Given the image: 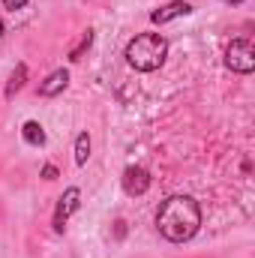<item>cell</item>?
<instances>
[{"instance_id": "cell-9", "label": "cell", "mask_w": 255, "mask_h": 258, "mask_svg": "<svg viewBox=\"0 0 255 258\" xmlns=\"http://www.w3.org/2000/svg\"><path fill=\"white\" fill-rule=\"evenodd\" d=\"M24 78H27V63H18L15 72H12V78H9V84H6V96H15L24 87Z\"/></svg>"}, {"instance_id": "cell-6", "label": "cell", "mask_w": 255, "mask_h": 258, "mask_svg": "<svg viewBox=\"0 0 255 258\" xmlns=\"http://www.w3.org/2000/svg\"><path fill=\"white\" fill-rule=\"evenodd\" d=\"M189 12H192V6L186 3V0H174V3H168V6L150 12V21H153V24H165V21L180 18V15H189Z\"/></svg>"}, {"instance_id": "cell-5", "label": "cell", "mask_w": 255, "mask_h": 258, "mask_svg": "<svg viewBox=\"0 0 255 258\" xmlns=\"http://www.w3.org/2000/svg\"><path fill=\"white\" fill-rule=\"evenodd\" d=\"M150 186V174L141 165H129L123 171V192L126 195H144Z\"/></svg>"}, {"instance_id": "cell-2", "label": "cell", "mask_w": 255, "mask_h": 258, "mask_svg": "<svg viewBox=\"0 0 255 258\" xmlns=\"http://www.w3.org/2000/svg\"><path fill=\"white\" fill-rule=\"evenodd\" d=\"M165 54H168V42L159 33H138L126 45V60L138 72L159 69V66L165 63Z\"/></svg>"}, {"instance_id": "cell-7", "label": "cell", "mask_w": 255, "mask_h": 258, "mask_svg": "<svg viewBox=\"0 0 255 258\" xmlns=\"http://www.w3.org/2000/svg\"><path fill=\"white\" fill-rule=\"evenodd\" d=\"M66 84H69V72H66V69H54V72L39 84V96H57Z\"/></svg>"}, {"instance_id": "cell-3", "label": "cell", "mask_w": 255, "mask_h": 258, "mask_svg": "<svg viewBox=\"0 0 255 258\" xmlns=\"http://www.w3.org/2000/svg\"><path fill=\"white\" fill-rule=\"evenodd\" d=\"M225 66L231 72H240V75H249L255 69V48L249 39H231L228 51H225Z\"/></svg>"}, {"instance_id": "cell-14", "label": "cell", "mask_w": 255, "mask_h": 258, "mask_svg": "<svg viewBox=\"0 0 255 258\" xmlns=\"http://www.w3.org/2000/svg\"><path fill=\"white\" fill-rule=\"evenodd\" d=\"M0 36H3V21H0Z\"/></svg>"}, {"instance_id": "cell-4", "label": "cell", "mask_w": 255, "mask_h": 258, "mask_svg": "<svg viewBox=\"0 0 255 258\" xmlns=\"http://www.w3.org/2000/svg\"><path fill=\"white\" fill-rule=\"evenodd\" d=\"M78 198H81V192H78L75 186H69V189L63 192L60 204H57V210H54V231H57V234L66 228V219L78 210Z\"/></svg>"}, {"instance_id": "cell-8", "label": "cell", "mask_w": 255, "mask_h": 258, "mask_svg": "<svg viewBox=\"0 0 255 258\" xmlns=\"http://www.w3.org/2000/svg\"><path fill=\"white\" fill-rule=\"evenodd\" d=\"M21 135H24V141H27V144H33V147L45 144V132H42V126H39L36 120H27L24 129H21Z\"/></svg>"}, {"instance_id": "cell-12", "label": "cell", "mask_w": 255, "mask_h": 258, "mask_svg": "<svg viewBox=\"0 0 255 258\" xmlns=\"http://www.w3.org/2000/svg\"><path fill=\"white\" fill-rule=\"evenodd\" d=\"M24 3H27V0H3V6H6V9H21Z\"/></svg>"}, {"instance_id": "cell-11", "label": "cell", "mask_w": 255, "mask_h": 258, "mask_svg": "<svg viewBox=\"0 0 255 258\" xmlns=\"http://www.w3.org/2000/svg\"><path fill=\"white\" fill-rule=\"evenodd\" d=\"M42 174H45V180H54V177H57V168H54V165H45Z\"/></svg>"}, {"instance_id": "cell-10", "label": "cell", "mask_w": 255, "mask_h": 258, "mask_svg": "<svg viewBox=\"0 0 255 258\" xmlns=\"http://www.w3.org/2000/svg\"><path fill=\"white\" fill-rule=\"evenodd\" d=\"M87 156H90V138H87V132H81V135L75 138V162L84 165Z\"/></svg>"}, {"instance_id": "cell-1", "label": "cell", "mask_w": 255, "mask_h": 258, "mask_svg": "<svg viewBox=\"0 0 255 258\" xmlns=\"http://www.w3.org/2000/svg\"><path fill=\"white\" fill-rule=\"evenodd\" d=\"M156 228L165 240L171 243H183L198 234L201 228V207L192 195H171L159 204L156 213Z\"/></svg>"}, {"instance_id": "cell-13", "label": "cell", "mask_w": 255, "mask_h": 258, "mask_svg": "<svg viewBox=\"0 0 255 258\" xmlns=\"http://www.w3.org/2000/svg\"><path fill=\"white\" fill-rule=\"evenodd\" d=\"M225 3H243V0H225Z\"/></svg>"}]
</instances>
